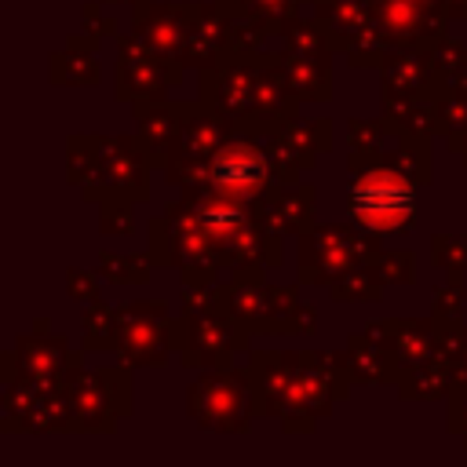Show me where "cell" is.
<instances>
[{"mask_svg": "<svg viewBox=\"0 0 467 467\" xmlns=\"http://www.w3.org/2000/svg\"><path fill=\"white\" fill-rule=\"evenodd\" d=\"M347 204L358 223L372 230H398L412 215V190L390 171H372L350 186Z\"/></svg>", "mask_w": 467, "mask_h": 467, "instance_id": "obj_1", "label": "cell"}]
</instances>
